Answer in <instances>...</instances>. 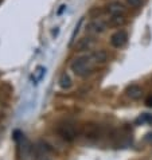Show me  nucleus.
Here are the masks:
<instances>
[{
  "label": "nucleus",
  "instance_id": "obj_1",
  "mask_svg": "<svg viewBox=\"0 0 152 160\" xmlns=\"http://www.w3.org/2000/svg\"><path fill=\"white\" fill-rule=\"evenodd\" d=\"M96 65L97 63L94 61V57H93L92 52H89V54L79 55L75 59H73V62L70 63V69L77 77L85 78L93 73Z\"/></svg>",
  "mask_w": 152,
  "mask_h": 160
},
{
  "label": "nucleus",
  "instance_id": "obj_2",
  "mask_svg": "<svg viewBox=\"0 0 152 160\" xmlns=\"http://www.w3.org/2000/svg\"><path fill=\"white\" fill-rule=\"evenodd\" d=\"M57 133L61 139H63L65 141L68 143H71L77 139V129L73 124L70 122H63V124H59L57 128Z\"/></svg>",
  "mask_w": 152,
  "mask_h": 160
},
{
  "label": "nucleus",
  "instance_id": "obj_3",
  "mask_svg": "<svg viewBox=\"0 0 152 160\" xmlns=\"http://www.w3.org/2000/svg\"><path fill=\"white\" fill-rule=\"evenodd\" d=\"M106 30H108V22H105L104 19H100V18L92 19L86 24V32L90 35H101Z\"/></svg>",
  "mask_w": 152,
  "mask_h": 160
},
{
  "label": "nucleus",
  "instance_id": "obj_4",
  "mask_svg": "<svg viewBox=\"0 0 152 160\" xmlns=\"http://www.w3.org/2000/svg\"><path fill=\"white\" fill-rule=\"evenodd\" d=\"M104 12L106 15H120L127 12V7L124 6V3L119 2V0H113V2H109L108 4H105L104 7Z\"/></svg>",
  "mask_w": 152,
  "mask_h": 160
},
{
  "label": "nucleus",
  "instance_id": "obj_5",
  "mask_svg": "<svg viewBox=\"0 0 152 160\" xmlns=\"http://www.w3.org/2000/svg\"><path fill=\"white\" fill-rule=\"evenodd\" d=\"M109 42L114 48H123L128 43V32L125 30H117L110 37Z\"/></svg>",
  "mask_w": 152,
  "mask_h": 160
},
{
  "label": "nucleus",
  "instance_id": "obj_6",
  "mask_svg": "<svg viewBox=\"0 0 152 160\" xmlns=\"http://www.w3.org/2000/svg\"><path fill=\"white\" fill-rule=\"evenodd\" d=\"M94 44H96L94 38L84 37L77 42V44H75V50L77 51H89V50H92V48L94 47Z\"/></svg>",
  "mask_w": 152,
  "mask_h": 160
},
{
  "label": "nucleus",
  "instance_id": "obj_7",
  "mask_svg": "<svg viewBox=\"0 0 152 160\" xmlns=\"http://www.w3.org/2000/svg\"><path fill=\"white\" fill-rule=\"evenodd\" d=\"M125 23H127V18L124 14L110 15L108 19V26H110V27H123Z\"/></svg>",
  "mask_w": 152,
  "mask_h": 160
},
{
  "label": "nucleus",
  "instance_id": "obj_8",
  "mask_svg": "<svg viewBox=\"0 0 152 160\" xmlns=\"http://www.w3.org/2000/svg\"><path fill=\"white\" fill-rule=\"evenodd\" d=\"M125 94H127V97H129L131 100H139L143 94V89L139 85H131V86L127 88Z\"/></svg>",
  "mask_w": 152,
  "mask_h": 160
},
{
  "label": "nucleus",
  "instance_id": "obj_9",
  "mask_svg": "<svg viewBox=\"0 0 152 160\" xmlns=\"http://www.w3.org/2000/svg\"><path fill=\"white\" fill-rule=\"evenodd\" d=\"M58 85H59L61 89H63V90H68V89H70L71 85H73V81H71L70 75L68 73H62L59 79H58Z\"/></svg>",
  "mask_w": 152,
  "mask_h": 160
},
{
  "label": "nucleus",
  "instance_id": "obj_10",
  "mask_svg": "<svg viewBox=\"0 0 152 160\" xmlns=\"http://www.w3.org/2000/svg\"><path fill=\"white\" fill-rule=\"evenodd\" d=\"M92 54L94 57V61L97 65H102L108 61V52L105 50H94V51H92Z\"/></svg>",
  "mask_w": 152,
  "mask_h": 160
},
{
  "label": "nucleus",
  "instance_id": "obj_11",
  "mask_svg": "<svg viewBox=\"0 0 152 160\" xmlns=\"http://www.w3.org/2000/svg\"><path fill=\"white\" fill-rule=\"evenodd\" d=\"M85 136L86 137L98 136V127L96 124H86V125H85Z\"/></svg>",
  "mask_w": 152,
  "mask_h": 160
},
{
  "label": "nucleus",
  "instance_id": "obj_12",
  "mask_svg": "<svg viewBox=\"0 0 152 160\" xmlns=\"http://www.w3.org/2000/svg\"><path fill=\"white\" fill-rule=\"evenodd\" d=\"M82 23H84V18H81V19H79V22L77 23V26H75V28H74V31H73V34H71L70 42H69V46H70V47H71V46H73V44L75 43V41H77V39H75V37H77V34L79 32V28H81Z\"/></svg>",
  "mask_w": 152,
  "mask_h": 160
},
{
  "label": "nucleus",
  "instance_id": "obj_13",
  "mask_svg": "<svg viewBox=\"0 0 152 160\" xmlns=\"http://www.w3.org/2000/svg\"><path fill=\"white\" fill-rule=\"evenodd\" d=\"M128 4V7H131V8H140L143 4H144L145 0H125Z\"/></svg>",
  "mask_w": 152,
  "mask_h": 160
},
{
  "label": "nucleus",
  "instance_id": "obj_14",
  "mask_svg": "<svg viewBox=\"0 0 152 160\" xmlns=\"http://www.w3.org/2000/svg\"><path fill=\"white\" fill-rule=\"evenodd\" d=\"M137 121H140L141 124H151L152 122V114H148V113H144L139 117Z\"/></svg>",
  "mask_w": 152,
  "mask_h": 160
},
{
  "label": "nucleus",
  "instance_id": "obj_15",
  "mask_svg": "<svg viewBox=\"0 0 152 160\" xmlns=\"http://www.w3.org/2000/svg\"><path fill=\"white\" fill-rule=\"evenodd\" d=\"M44 73H46V69L42 68V66H39V68H37V72H35L34 74L37 75V78H38V81H41V79L43 78V75Z\"/></svg>",
  "mask_w": 152,
  "mask_h": 160
},
{
  "label": "nucleus",
  "instance_id": "obj_16",
  "mask_svg": "<svg viewBox=\"0 0 152 160\" xmlns=\"http://www.w3.org/2000/svg\"><path fill=\"white\" fill-rule=\"evenodd\" d=\"M65 10H66V6H65V4H62V6H61V8H59V10L57 11V15H58V16H59V15H62V12H63Z\"/></svg>",
  "mask_w": 152,
  "mask_h": 160
},
{
  "label": "nucleus",
  "instance_id": "obj_17",
  "mask_svg": "<svg viewBox=\"0 0 152 160\" xmlns=\"http://www.w3.org/2000/svg\"><path fill=\"white\" fill-rule=\"evenodd\" d=\"M145 104H147V105H148V106H151V108H152V96H149V97H148V98H147V100H145Z\"/></svg>",
  "mask_w": 152,
  "mask_h": 160
},
{
  "label": "nucleus",
  "instance_id": "obj_18",
  "mask_svg": "<svg viewBox=\"0 0 152 160\" xmlns=\"http://www.w3.org/2000/svg\"><path fill=\"white\" fill-rule=\"evenodd\" d=\"M38 160H51V159H48L46 156H41V158H38Z\"/></svg>",
  "mask_w": 152,
  "mask_h": 160
}]
</instances>
